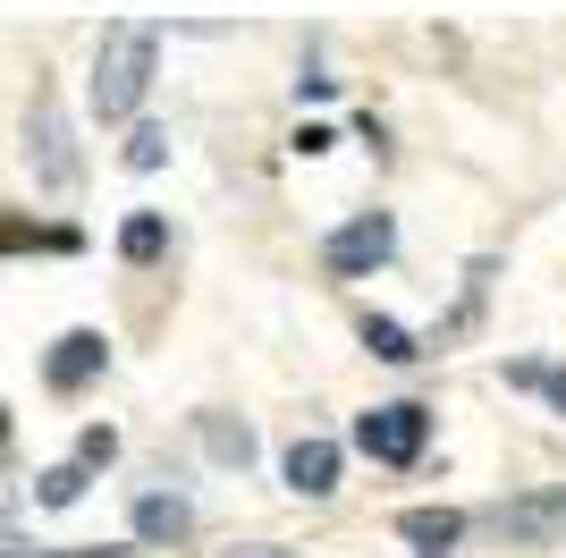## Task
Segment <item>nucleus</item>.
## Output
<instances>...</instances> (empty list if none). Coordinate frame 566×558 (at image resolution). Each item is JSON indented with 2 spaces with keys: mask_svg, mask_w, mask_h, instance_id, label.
Here are the masks:
<instances>
[{
  "mask_svg": "<svg viewBox=\"0 0 566 558\" xmlns=\"http://www.w3.org/2000/svg\"><path fill=\"white\" fill-rule=\"evenodd\" d=\"M153 60H161V25L153 18H111L94 51V118H136L153 93Z\"/></svg>",
  "mask_w": 566,
  "mask_h": 558,
  "instance_id": "nucleus-1",
  "label": "nucleus"
},
{
  "mask_svg": "<svg viewBox=\"0 0 566 558\" xmlns=\"http://www.w3.org/2000/svg\"><path fill=\"white\" fill-rule=\"evenodd\" d=\"M431 441V406H415V397H398V406H373V415H355V448L373 465H415Z\"/></svg>",
  "mask_w": 566,
  "mask_h": 558,
  "instance_id": "nucleus-2",
  "label": "nucleus"
},
{
  "mask_svg": "<svg viewBox=\"0 0 566 558\" xmlns=\"http://www.w3.org/2000/svg\"><path fill=\"white\" fill-rule=\"evenodd\" d=\"M25 162H34V178H43L51 195L76 186V144H69V118H60L51 93H34V111H25Z\"/></svg>",
  "mask_w": 566,
  "mask_h": 558,
  "instance_id": "nucleus-3",
  "label": "nucleus"
},
{
  "mask_svg": "<svg viewBox=\"0 0 566 558\" xmlns=\"http://www.w3.org/2000/svg\"><path fill=\"white\" fill-rule=\"evenodd\" d=\"M389 255H398V220H389V211H355L347 229H338L331 246H322V262H331L338 279H364V271H380Z\"/></svg>",
  "mask_w": 566,
  "mask_h": 558,
  "instance_id": "nucleus-4",
  "label": "nucleus"
},
{
  "mask_svg": "<svg viewBox=\"0 0 566 558\" xmlns=\"http://www.w3.org/2000/svg\"><path fill=\"white\" fill-rule=\"evenodd\" d=\"M491 534H499V541H524V550L566 541V483H558V490H524V499L491 508Z\"/></svg>",
  "mask_w": 566,
  "mask_h": 558,
  "instance_id": "nucleus-5",
  "label": "nucleus"
},
{
  "mask_svg": "<svg viewBox=\"0 0 566 558\" xmlns=\"http://www.w3.org/2000/svg\"><path fill=\"white\" fill-rule=\"evenodd\" d=\"M102 372H111V339H102V330H60V339H51V355H43L51 397H76L85 381H102Z\"/></svg>",
  "mask_w": 566,
  "mask_h": 558,
  "instance_id": "nucleus-6",
  "label": "nucleus"
},
{
  "mask_svg": "<svg viewBox=\"0 0 566 558\" xmlns=\"http://www.w3.org/2000/svg\"><path fill=\"white\" fill-rule=\"evenodd\" d=\"M287 490H296V499H331L338 490V441H322V432H305V441L287 448Z\"/></svg>",
  "mask_w": 566,
  "mask_h": 558,
  "instance_id": "nucleus-7",
  "label": "nucleus"
},
{
  "mask_svg": "<svg viewBox=\"0 0 566 558\" xmlns=\"http://www.w3.org/2000/svg\"><path fill=\"white\" fill-rule=\"evenodd\" d=\"M398 534L415 541V558H457V541H465V516L457 508H406Z\"/></svg>",
  "mask_w": 566,
  "mask_h": 558,
  "instance_id": "nucleus-8",
  "label": "nucleus"
},
{
  "mask_svg": "<svg viewBox=\"0 0 566 558\" xmlns=\"http://www.w3.org/2000/svg\"><path fill=\"white\" fill-rule=\"evenodd\" d=\"M195 534V508L178 490H144L136 499V541H187Z\"/></svg>",
  "mask_w": 566,
  "mask_h": 558,
  "instance_id": "nucleus-9",
  "label": "nucleus"
},
{
  "mask_svg": "<svg viewBox=\"0 0 566 558\" xmlns=\"http://www.w3.org/2000/svg\"><path fill=\"white\" fill-rule=\"evenodd\" d=\"M499 381H507V390H542L549 406L566 415V364H542V355H507V364H499Z\"/></svg>",
  "mask_w": 566,
  "mask_h": 558,
  "instance_id": "nucleus-10",
  "label": "nucleus"
},
{
  "mask_svg": "<svg viewBox=\"0 0 566 558\" xmlns=\"http://www.w3.org/2000/svg\"><path fill=\"white\" fill-rule=\"evenodd\" d=\"M118 255H127V262H161V255H169V220H161V211H127Z\"/></svg>",
  "mask_w": 566,
  "mask_h": 558,
  "instance_id": "nucleus-11",
  "label": "nucleus"
},
{
  "mask_svg": "<svg viewBox=\"0 0 566 558\" xmlns=\"http://www.w3.org/2000/svg\"><path fill=\"white\" fill-rule=\"evenodd\" d=\"M364 348H373L380 364H415V355H423V348H415V330L389 322V313H364Z\"/></svg>",
  "mask_w": 566,
  "mask_h": 558,
  "instance_id": "nucleus-12",
  "label": "nucleus"
},
{
  "mask_svg": "<svg viewBox=\"0 0 566 558\" xmlns=\"http://www.w3.org/2000/svg\"><path fill=\"white\" fill-rule=\"evenodd\" d=\"M203 441H212V457H220V465H254V432H245V423L203 415Z\"/></svg>",
  "mask_w": 566,
  "mask_h": 558,
  "instance_id": "nucleus-13",
  "label": "nucleus"
},
{
  "mask_svg": "<svg viewBox=\"0 0 566 558\" xmlns=\"http://www.w3.org/2000/svg\"><path fill=\"white\" fill-rule=\"evenodd\" d=\"M85 474H94V465H51L43 474V490H34V499H43V508H76V499H85Z\"/></svg>",
  "mask_w": 566,
  "mask_h": 558,
  "instance_id": "nucleus-14",
  "label": "nucleus"
},
{
  "mask_svg": "<svg viewBox=\"0 0 566 558\" xmlns=\"http://www.w3.org/2000/svg\"><path fill=\"white\" fill-rule=\"evenodd\" d=\"M25 246H51V255H76V229H25V220H9V255H25Z\"/></svg>",
  "mask_w": 566,
  "mask_h": 558,
  "instance_id": "nucleus-15",
  "label": "nucleus"
},
{
  "mask_svg": "<svg viewBox=\"0 0 566 558\" xmlns=\"http://www.w3.org/2000/svg\"><path fill=\"white\" fill-rule=\"evenodd\" d=\"M169 162V136L161 127H136V136H127V169H161Z\"/></svg>",
  "mask_w": 566,
  "mask_h": 558,
  "instance_id": "nucleus-16",
  "label": "nucleus"
},
{
  "mask_svg": "<svg viewBox=\"0 0 566 558\" xmlns=\"http://www.w3.org/2000/svg\"><path fill=\"white\" fill-rule=\"evenodd\" d=\"M118 457V432L111 423H85V432H76V465H111Z\"/></svg>",
  "mask_w": 566,
  "mask_h": 558,
  "instance_id": "nucleus-17",
  "label": "nucleus"
},
{
  "mask_svg": "<svg viewBox=\"0 0 566 558\" xmlns=\"http://www.w3.org/2000/svg\"><path fill=\"white\" fill-rule=\"evenodd\" d=\"M296 93H305V102H331V93H338V76H322V69H305V76H296Z\"/></svg>",
  "mask_w": 566,
  "mask_h": 558,
  "instance_id": "nucleus-18",
  "label": "nucleus"
},
{
  "mask_svg": "<svg viewBox=\"0 0 566 558\" xmlns=\"http://www.w3.org/2000/svg\"><path fill=\"white\" fill-rule=\"evenodd\" d=\"M229 558H305V550H271V541H245V550H229Z\"/></svg>",
  "mask_w": 566,
  "mask_h": 558,
  "instance_id": "nucleus-19",
  "label": "nucleus"
}]
</instances>
